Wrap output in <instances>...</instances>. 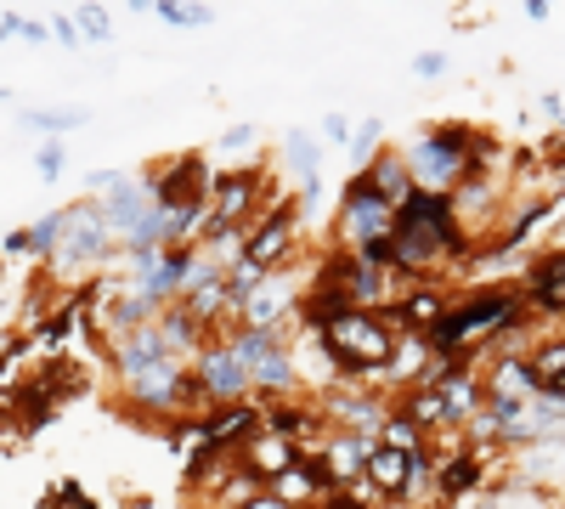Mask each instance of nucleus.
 <instances>
[{"label":"nucleus","instance_id":"28","mask_svg":"<svg viewBox=\"0 0 565 509\" xmlns=\"http://www.w3.org/2000/svg\"><path fill=\"white\" fill-rule=\"evenodd\" d=\"M74 23H79L85 45H103V40H114V12H108V7H74Z\"/></svg>","mask_w":565,"mask_h":509},{"label":"nucleus","instance_id":"15","mask_svg":"<svg viewBox=\"0 0 565 509\" xmlns=\"http://www.w3.org/2000/svg\"><path fill=\"white\" fill-rule=\"evenodd\" d=\"M103 351H108V374H114L119 385L136 380V374H148L153 362L170 357V351H164V335H159V322H148V329H136V335H125V340H108Z\"/></svg>","mask_w":565,"mask_h":509},{"label":"nucleus","instance_id":"22","mask_svg":"<svg viewBox=\"0 0 565 509\" xmlns=\"http://www.w3.org/2000/svg\"><path fill=\"white\" fill-rule=\"evenodd\" d=\"M18 125L45 136V142H63L68 130L90 125V108H18Z\"/></svg>","mask_w":565,"mask_h":509},{"label":"nucleus","instance_id":"26","mask_svg":"<svg viewBox=\"0 0 565 509\" xmlns=\"http://www.w3.org/2000/svg\"><path fill=\"white\" fill-rule=\"evenodd\" d=\"M380 447H396V453L418 458V453H430V436H424L413 420H402V413H391V420H385V431H380Z\"/></svg>","mask_w":565,"mask_h":509},{"label":"nucleus","instance_id":"40","mask_svg":"<svg viewBox=\"0 0 565 509\" xmlns=\"http://www.w3.org/2000/svg\"><path fill=\"white\" fill-rule=\"evenodd\" d=\"M317 509H362L351 492H334V498H328V503H317Z\"/></svg>","mask_w":565,"mask_h":509},{"label":"nucleus","instance_id":"29","mask_svg":"<svg viewBox=\"0 0 565 509\" xmlns=\"http://www.w3.org/2000/svg\"><path fill=\"white\" fill-rule=\"evenodd\" d=\"M34 170H40V181H57L68 170V142H40L34 148Z\"/></svg>","mask_w":565,"mask_h":509},{"label":"nucleus","instance_id":"13","mask_svg":"<svg viewBox=\"0 0 565 509\" xmlns=\"http://www.w3.org/2000/svg\"><path fill=\"white\" fill-rule=\"evenodd\" d=\"M521 295H526V311H543V317L565 311V250H537L521 266Z\"/></svg>","mask_w":565,"mask_h":509},{"label":"nucleus","instance_id":"21","mask_svg":"<svg viewBox=\"0 0 565 509\" xmlns=\"http://www.w3.org/2000/svg\"><path fill=\"white\" fill-rule=\"evenodd\" d=\"M407 465H413V458L407 453H396V447H373L367 453V487L373 492H380L385 503H402V487H407Z\"/></svg>","mask_w":565,"mask_h":509},{"label":"nucleus","instance_id":"17","mask_svg":"<svg viewBox=\"0 0 565 509\" xmlns=\"http://www.w3.org/2000/svg\"><path fill=\"white\" fill-rule=\"evenodd\" d=\"M295 458H300V447H295V442H282V436H271V431H255V436L238 447V465H244L260 487H271L282 470L295 465Z\"/></svg>","mask_w":565,"mask_h":509},{"label":"nucleus","instance_id":"30","mask_svg":"<svg viewBox=\"0 0 565 509\" xmlns=\"http://www.w3.org/2000/svg\"><path fill=\"white\" fill-rule=\"evenodd\" d=\"M45 29H52V40L63 45V52H85V34H79V23H74V12H52V18H45Z\"/></svg>","mask_w":565,"mask_h":509},{"label":"nucleus","instance_id":"38","mask_svg":"<svg viewBox=\"0 0 565 509\" xmlns=\"http://www.w3.org/2000/svg\"><path fill=\"white\" fill-rule=\"evenodd\" d=\"M521 12H526L532 23H548V12H554V7H548V0H521Z\"/></svg>","mask_w":565,"mask_h":509},{"label":"nucleus","instance_id":"16","mask_svg":"<svg viewBox=\"0 0 565 509\" xmlns=\"http://www.w3.org/2000/svg\"><path fill=\"white\" fill-rule=\"evenodd\" d=\"M362 181H367V193L380 199V204H391V210H402L418 188H413V170H407V159H402V148H380V159H373L367 170H356Z\"/></svg>","mask_w":565,"mask_h":509},{"label":"nucleus","instance_id":"8","mask_svg":"<svg viewBox=\"0 0 565 509\" xmlns=\"http://www.w3.org/2000/svg\"><path fill=\"white\" fill-rule=\"evenodd\" d=\"M317 407H322L328 431H351V436L380 442L385 420L396 413V396H385V385H328V391H317Z\"/></svg>","mask_w":565,"mask_h":509},{"label":"nucleus","instance_id":"25","mask_svg":"<svg viewBox=\"0 0 565 509\" xmlns=\"http://www.w3.org/2000/svg\"><path fill=\"white\" fill-rule=\"evenodd\" d=\"M380 148H385V119L380 114H367V119H356V136H351V170H367L373 159H380Z\"/></svg>","mask_w":565,"mask_h":509},{"label":"nucleus","instance_id":"18","mask_svg":"<svg viewBox=\"0 0 565 509\" xmlns=\"http://www.w3.org/2000/svg\"><path fill=\"white\" fill-rule=\"evenodd\" d=\"M481 385H487V402H532L537 396V374L526 357H498L481 368Z\"/></svg>","mask_w":565,"mask_h":509},{"label":"nucleus","instance_id":"12","mask_svg":"<svg viewBox=\"0 0 565 509\" xmlns=\"http://www.w3.org/2000/svg\"><path fill=\"white\" fill-rule=\"evenodd\" d=\"M380 447V442H367V436H351V431H328L322 447H317V465L328 476V487L334 492H351L362 476H367V453Z\"/></svg>","mask_w":565,"mask_h":509},{"label":"nucleus","instance_id":"2","mask_svg":"<svg viewBox=\"0 0 565 509\" xmlns=\"http://www.w3.org/2000/svg\"><path fill=\"white\" fill-rule=\"evenodd\" d=\"M521 317H532L521 284H481V289H469V295L452 300V311L441 317V329L430 335V351L436 357H463L469 368H476V357Z\"/></svg>","mask_w":565,"mask_h":509},{"label":"nucleus","instance_id":"34","mask_svg":"<svg viewBox=\"0 0 565 509\" xmlns=\"http://www.w3.org/2000/svg\"><path fill=\"white\" fill-rule=\"evenodd\" d=\"M537 114L554 119V125L565 130V97H559V91H543V97H537Z\"/></svg>","mask_w":565,"mask_h":509},{"label":"nucleus","instance_id":"5","mask_svg":"<svg viewBox=\"0 0 565 509\" xmlns=\"http://www.w3.org/2000/svg\"><path fill=\"white\" fill-rule=\"evenodd\" d=\"M119 407H130L136 420H141V413H159L164 425L186 420V413H199V396H193V362H181V357L153 362L148 374H136V380L119 385Z\"/></svg>","mask_w":565,"mask_h":509},{"label":"nucleus","instance_id":"27","mask_svg":"<svg viewBox=\"0 0 565 509\" xmlns=\"http://www.w3.org/2000/svg\"><path fill=\"white\" fill-rule=\"evenodd\" d=\"M351 136H356V119L340 114V108H328V114L317 119V142H322V148H340V153H345V148H351Z\"/></svg>","mask_w":565,"mask_h":509},{"label":"nucleus","instance_id":"39","mask_svg":"<svg viewBox=\"0 0 565 509\" xmlns=\"http://www.w3.org/2000/svg\"><path fill=\"white\" fill-rule=\"evenodd\" d=\"M23 29V12H0V40H18Z\"/></svg>","mask_w":565,"mask_h":509},{"label":"nucleus","instance_id":"14","mask_svg":"<svg viewBox=\"0 0 565 509\" xmlns=\"http://www.w3.org/2000/svg\"><path fill=\"white\" fill-rule=\"evenodd\" d=\"M266 492H271L282 509H317V503L334 498V487H328V476H322V465H317V453H300Z\"/></svg>","mask_w":565,"mask_h":509},{"label":"nucleus","instance_id":"32","mask_svg":"<svg viewBox=\"0 0 565 509\" xmlns=\"http://www.w3.org/2000/svg\"><path fill=\"white\" fill-rule=\"evenodd\" d=\"M40 261V250H34V226H12L7 238H0V261Z\"/></svg>","mask_w":565,"mask_h":509},{"label":"nucleus","instance_id":"20","mask_svg":"<svg viewBox=\"0 0 565 509\" xmlns=\"http://www.w3.org/2000/svg\"><path fill=\"white\" fill-rule=\"evenodd\" d=\"M159 335H164V351H170V357H181V362H193V357L204 351V340H210V329H204V322H199L193 311H186L181 300L159 311Z\"/></svg>","mask_w":565,"mask_h":509},{"label":"nucleus","instance_id":"35","mask_svg":"<svg viewBox=\"0 0 565 509\" xmlns=\"http://www.w3.org/2000/svg\"><path fill=\"white\" fill-rule=\"evenodd\" d=\"M18 40H29V45H52V29H45V18H23Z\"/></svg>","mask_w":565,"mask_h":509},{"label":"nucleus","instance_id":"10","mask_svg":"<svg viewBox=\"0 0 565 509\" xmlns=\"http://www.w3.org/2000/svg\"><path fill=\"white\" fill-rule=\"evenodd\" d=\"M306 289H311V277H295V266H277V272H266V284L249 295L238 322H244V329H282V322L300 317Z\"/></svg>","mask_w":565,"mask_h":509},{"label":"nucleus","instance_id":"7","mask_svg":"<svg viewBox=\"0 0 565 509\" xmlns=\"http://www.w3.org/2000/svg\"><path fill=\"white\" fill-rule=\"evenodd\" d=\"M193 396H199V413L210 407H238V402H255V385H249V368L238 362L221 335L204 340V351L193 357Z\"/></svg>","mask_w":565,"mask_h":509},{"label":"nucleus","instance_id":"37","mask_svg":"<svg viewBox=\"0 0 565 509\" xmlns=\"http://www.w3.org/2000/svg\"><path fill=\"white\" fill-rule=\"evenodd\" d=\"M548 250H565V204H559L554 221H548Z\"/></svg>","mask_w":565,"mask_h":509},{"label":"nucleus","instance_id":"23","mask_svg":"<svg viewBox=\"0 0 565 509\" xmlns=\"http://www.w3.org/2000/svg\"><path fill=\"white\" fill-rule=\"evenodd\" d=\"M148 18H159L170 29H210L215 7H193V0H148Z\"/></svg>","mask_w":565,"mask_h":509},{"label":"nucleus","instance_id":"9","mask_svg":"<svg viewBox=\"0 0 565 509\" xmlns=\"http://www.w3.org/2000/svg\"><path fill=\"white\" fill-rule=\"evenodd\" d=\"M141 181H148L159 210H193V204H210V193H215V170L204 153H170L141 170Z\"/></svg>","mask_w":565,"mask_h":509},{"label":"nucleus","instance_id":"6","mask_svg":"<svg viewBox=\"0 0 565 509\" xmlns=\"http://www.w3.org/2000/svg\"><path fill=\"white\" fill-rule=\"evenodd\" d=\"M391 221H396V210L373 199L367 181L351 170L345 188H340V204H334V238H328V250L362 255V250H373V244H391Z\"/></svg>","mask_w":565,"mask_h":509},{"label":"nucleus","instance_id":"36","mask_svg":"<svg viewBox=\"0 0 565 509\" xmlns=\"http://www.w3.org/2000/svg\"><path fill=\"white\" fill-rule=\"evenodd\" d=\"M452 509H498V492L487 487V492H469V498H458Z\"/></svg>","mask_w":565,"mask_h":509},{"label":"nucleus","instance_id":"11","mask_svg":"<svg viewBox=\"0 0 565 509\" xmlns=\"http://www.w3.org/2000/svg\"><path fill=\"white\" fill-rule=\"evenodd\" d=\"M295 250H300V210H295V199H277L249 226V261L260 272H277V266H295Z\"/></svg>","mask_w":565,"mask_h":509},{"label":"nucleus","instance_id":"24","mask_svg":"<svg viewBox=\"0 0 565 509\" xmlns=\"http://www.w3.org/2000/svg\"><path fill=\"white\" fill-rule=\"evenodd\" d=\"M492 492H498V509H565L554 492H543L532 481H514V476H503Z\"/></svg>","mask_w":565,"mask_h":509},{"label":"nucleus","instance_id":"31","mask_svg":"<svg viewBox=\"0 0 565 509\" xmlns=\"http://www.w3.org/2000/svg\"><path fill=\"white\" fill-rule=\"evenodd\" d=\"M255 142H260V125L255 119H238V125L221 130V148L226 153H255Z\"/></svg>","mask_w":565,"mask_h":509},{"label":"nucleus","instance_id":"4","mask_svg":"<svg viewBox=\"0 0 565 509\" xmlns=\"http://www.w3.org/2000/svg\"><path fill=\"white\" fill-rule=\"evenodd\" d=\"M114 255H119V238H114L103 204H97V199H74V204L63 210L57 255L45 261L40 272H45V277H63V284H68V277H85V272H108Z\"/></svg>","mask_w":565,"mask_h":509},{"label":"nucleus","instance_id":"41","mask_svg":"<svg viewBox=\"0 0 565 509\" xmlns=\"http://www.w3.org/2000/svg\"><path fill=\"white\" fill-rule=\"evenodd\" d=\"M7 103H12V91H7V85H0V108H7Z\"/></svg>","mask_w":565,"mask_h":509},{"label":"nucleus","instance_id":"1","mask_svg":"<svg viewBox=\"0 0 565 509\" xmlns=\"http://www.w3.org/2000/svg\"><path fill=\"white\" fill-rule=\"evenodd\" d=\"M311 340L334 368V385H380L385 362L402 340V322L391 311H340Z\"/></svg>","mask_w":565,"mask_h":509},{"label":"nucleus","instance_id":"19","mask_svg":"<svg viewBox=\"0 0 565 509\" xmlns=\"http://www.w3.org/2000/svg\"><path fill=\"white\" fill-rule=\"evenodd\" d=\"M282 165H289V176H295V193H311V188H322V142H317V130H289L282 136Z\"/></svg>","mask_w":565,"mask_h":509},{"label":"nucleus","instance_id":"33","mask_svg":"<svg viewBox=\"0 0 565 509\" xmlns=\"http://www.w3.org/2000/svg\"><path fill=\"white\" fill-rule=\"evenodd\" d=\"M413 74H418V79H441V74H447V52H418V57H413Z\"/></svg>","mask_w":565,"mask_h":509},{"label":"nucleus","instance_id":"3","mask_svg":"<svg viewBox=\"0 0 565 509\" xmlns=\"http://www.w3.org/2000/svg\"><path fill=\"white\" fill-rule=\"evenodd\" d=\"M476 142H481V125H469V119L424 125L413 142L402 148V159H407V170H413V188L430 193V199H452L463 181H469Z\"/></svg>","mask_w":565,"mask_h":509}]
</instances>
